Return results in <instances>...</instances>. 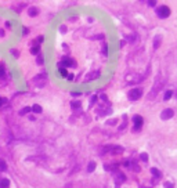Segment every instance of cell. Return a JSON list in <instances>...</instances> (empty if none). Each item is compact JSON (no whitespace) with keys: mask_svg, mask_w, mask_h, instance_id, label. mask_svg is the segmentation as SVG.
<instances>
[{"mask_svg":"<svg viewBox=\"0 0 177 188\" xmlns=\"http://www.w3.org/2000/svg\"><path fill=\"white\" fill-rule=\"evenodd\" d=\"M140 158H141V161H143V162H148V155H147V154H141V155H140Z\"/></svg>","mask_w":177,"mask_h":188,"instance_id":"obj_18","label":"cell"},{"mask_svg":"<svg viewBox=\"0 0 177 188\" xmlns=\"http://www.w3.org/2000/svg\"><path fill=\"white\" fill-rule=\"evenodd\" d=\"M156 14L159 18H168L170 15V8L168 6H161L156 8Z\"/></svg>","mask_w":177,"mask_h":188,"instance_id":"obj_1","label":"cell"},{"mask_svg":"<svg viewBox=\"0 0 177 188\" xmlns=\"http://www.w3.org/2000/svg\"><path fill=\"white\" fill-rule=\"evenodd\" d=\"M151 173H152V176H155V177H161V172L158 170V169H155V167H152V169H151Z\"/></svg>","mask_w":177,"mask_h":188,"instance_id":"obj_13","label":"cell"},{"mask_svg":"<svg viewBox=\"0 0 177 188\" xmlns=\"http://www.w3.org/2000/svg\"><path fill=\"white\" fill-rule=\"evenodd\" d=\"M3 75H4V65L0 64V76H3Z\"/></svg>","mask_w":177,"mask_h":188,"instance_id":"obj_22","label":"cell"},{"mask_svg":"<svg viewBox=\"0 0 177 188\" xmlns=\"http://www.w3.org/2000/svg\"><path fill=\"white\" fill-rule=\"evenodd\" d=\"M30 109H32L35 114H40V112H42V107H40V105H37V104H36V105H33Z\"/></svg>","mask_w":177,"mask_h":188,"instance_id":"obj_10","label":"cell"},{"mask_svg":"<svg viewBox=\"0 0 177 188\" xmlns=\"http://www.w3.org/2000/svg\"><path fill=\"white\" fill-rule=\"evenodd\" d=\"M165 188H174L172 183H165Z\"/></svg>","mask_w":177,"mask_h":188,"instance_id":"obj_23","label":"cell"},{"mask_svg":"<svg viewBox=\"0 0 177 188\" xmlns=\"http://www.w3.org/2000/svg\"><path fill=\"white\" fill-rule=\"evenodd\" d=\"M7 169V165H6V162L4 161H0V170L1 172H4Z\"/></svg>","mask_w":177,"mask_h":188,"instance_id":"obj_16","label":"cell"},{"mask_svg":"<svg viewBox=\"0 0 177 188\" xmlns=\"http://www.w3.org/2000/svg\"><path fill=\"white\" fill-rule=\"evenodd\" d=\"M36 14H37L36 8H29V15H36Z\"/></svg>","mask_w":177,"mask_h":188,"instance_id":"obj_19","label":"cell"},{"mask_svg":"<svg viewBox=\"0 0 177 188\" xmlns=\"http://www.w3.org/2000/svg\"><path fill=\"white\" fill-rule=\"evenodd\" d=\"M172 96H173V91H172V90H168V91L165 93V96H163V100H165V101H168V100H170Z\"/></svg>","mask_w":177,"mask_h":188,"instance_id":"obj_12","label":"cell"},{"mask_svg":"<svg viewBox=\"0 0 177 188\" xmlns=\"http://www.w3.org/2000/svg\"><path fill=\"white\" fill-rule=\"evenodd\" d=\"M107 50H108V48H107V46H104V48H102V53H104L105 55H107V54H108V51H107Z\"/></svg>","mask_w":177,"mask_h":188,"instance_id":"obj_24","label":"cell"},{"mask_svg":"<svg viewBox=\"0 0 177 188\" xmlns=\"http://www.w3.org/2000/svg\"><path fill=\"white\" fill-rule=\"evenodd\" d=\"M141 94H143V91H141L140 89H133L132 91L129 93V100L130 101H136V100H138L141 97Z\"/></svg>","mask_w":177,"mask_h":188,"instance_id":"obj_2","label":"cell"},{"mask_svg":"<svg viewBox=\"0 0 177 188\" xmlns=\"http://www.w3.org/2000/svg\"><path fill=\"white\" fill-rule=\"evenodd\" d=\"M94 169H96V163H94V162H90L89 166H87V172H89V173H93Z\"/></svg>","mask_w":177,"mask_h":188,"instance_id":"obj_11","label":"cell"},{"mask_svg":"<svg viewBox=\"0 0 177 188\" xmlns=\"http://www.w3.org/2000/svg\"><path fill=\"white\" fill-rule=\"evenodd\" d=\"M66 78H68L69 80H72V79H73V75H68V76H66Z\"/></svg>","mask_w":177,"mask_h":188,"instance_id":"obj_27","label":"cell"},{"mask_svg":"<svg viewBox=\"0 0 177 188\" xmlns=\"http://www.w3.org/2000/svg\"><path fill=\"white\" fill-rule=\"evenodd\" d=\"M173 115H174L173 109H170V108H168V109L162 111V114H161V118H162L163 120H168V119H170V118H173Z\"/></svg>","mask_w":177,"mask_h":188,"instance_id":"obj_4","label":"cell"},{"mask_svg":"<svg viewBox=\"0 0 177 188\" xmlns=\"http://www.w3.org/2000/svg\"><path fill=\"white\" fill-rule=\"evenodd\" d=\"M37 53H39V47H37V46L32 47V54H37Z\"/></svg>","mask_w":177,"mask_h":188,"instance_id":"obj_21","label":"cell"},{"mask_svg":"<svg viewBox=\"0 0 177 188\" xmlns=\"http://www.w3.org/2000/svg\"><path fill=\"white\" fill-rule=\"evenodd\" d=\"M104 169L105 170H111V172H116V169H118V165H105L104 166Z\"/></svg>","mask_w":177,"mask_h":188,"instance_id":"obj_7","label":"cell"},{"mask_svg":"<svg viewBox=\"0 0 177 188\" xmlns=\"http://www.w3.org/2000/svg\"><path fill=\"white\" fill-rule=\"evenodd\" d=\"M61 68L62 66H75V64H73V61L72 60H64V61H61Z\"/></svg>","mask_w":177,"mask_h":188,"instance_id":"obj_6","label":"cell"},{"mask_svg":"<svg viewBox=\"0 0 177 188\" xmlns=\"http://www.w3.org/2000/svg\"><path fill=\"white\" fill-rule=\"evenodd\" d=\"M37 62H39V64H43V57H39V58H37Z\"/></svg>","mask_w":177,"mask_h":188,"instance_id":"obj_26","label":"cell"},{"mask_svg":"<svg viewBox=\"0 0 177 188\" xmlns=\"http://www.w3.org/2000/svg\"><path fill=\"white\" fill-rule=\"evenodd\" d=\"M155 1H148V6H151V7H154V6H155Z\"/></svg>","mask_w":177,"mask_h":188,"instance_id":"obj_25","label":"cell"},{"mask_svg":"<svg viewBox=\"0 0 177 188\" xmlns=\"http://www.w3.org/2000/svg\"><path fill=\"white\" fill-rule=\"evenodd\" d=\"M133 122H134V131H138L141 125H143V118H141L140 115H134V116H133Z\"/></svg>","mask_w":177,"mask_h":188,"instance_id":"obj_3","label":"cell"},{"mask_svg":"<svg viewBox=\"0 0 177 188\" xmlns=\"http://www.w3.org/2000/svg\"><path fill=\"white\" fill-rule=\"evenodd\" d=\"M100 76V72H93V75L91 76H87V80H91V79H96Z\"/></svg>","mask_w":177,"mask_h":188,"instance_id":"obj_14","label":"cell"},{"mask_svg":"<svg viewBox=\"0 0 177 188\" xmlns=\"http://www.w3.org/2000/svg\"><path fill=\"white\" fill-rule=\"evenodd\" d=\"M161 39H162V37H161V36H155V39H154V47L155 48H158L159 47V44H161Z\"/></svg>","mask_w":177,"mask_h":188,"instance_id":"obj_8","label":"cell"},{"mask_svg":"<svg viewBox=\"0 0 177 188\" xmlns=\"http://www.w3.org/2000/svg\"><path fill=\"white\" fill-rule=\"evenodd\" d=\"M29 111H30V108H29V107H26V108H24V109L19 111V115H25V114H28Z\"/></svg>","mask_w":177,"mask_h":188,"instance_id":"obj_17","label":"cell"},{"mask_svg":"<svg viewBox=\"0 0 177 188\" xmlns=\"http://www.w3.org/2000/svg\"><path fill=\"white\" fill-rule=\"evenodd\" d=\"M126 180V177H125V174L119 173V172H115V181L118 183V184H120L122 181H125Z\"/></svg>","mask_w":177,"mask_h":188,"instance_id":"obj_5","label":"cell"},{"mask_svg":"<svg viewBox=\"0 0 177 188\" xmlns=\"http://www.w3.org/2000/svg\"><path fill=\"white\" fill-rule=\"evenodd\" d=\"M79 107H80V102H79V101L72 102V108H75V109H76V108H79Z\"/></svg>","mask_w":177,"mask_h":188,"instance_id":"obj_20","label":"cell"},{"mask_svg":"<svg viewBox=\"0 0 177 188\" xmlns=\"http://www.w3.org/2000/svg\"><path fill=\"white\" fill-rule=\"evenodd\" d=\"M8 185H10V181L7 179L0 181V188H8Z\"/></svg>","mask_w":177,"mask_h":188,"instance_id":"obj_9","label":"cell"},{"mask_svg":"<svg viewBox=\"0 0 177 188\" xmlns=\"http://www.w3.org/2000/svg\"><path fill=\"white\" fill-rule=\"evenodd\" d=\"M60 73H61L62 78H66V76H68V72H66L65 68H60Z\"/></svg>","mask_w":177,"mask_h":188,"instance_id":"obj_15","label":"cell"}]
</instances>
